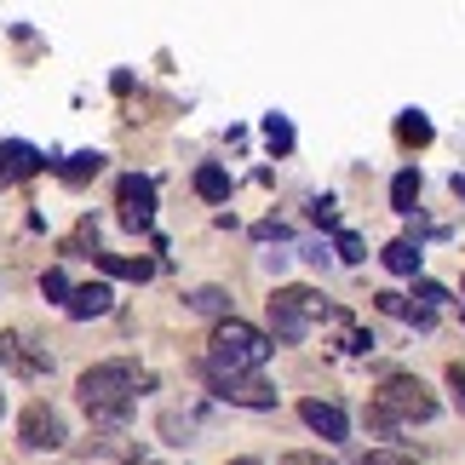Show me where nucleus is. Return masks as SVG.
<instances>
[{"mask_svg":"<svg viewBox=\"0 0 465 465\" xmlns=\"http://www.w3.org/2000/svg\"><path fill=\"white\" fill-rule=\"evenodd\" d=\"M138 385H155L150 373H138V362H127V356H121V362H93L75 380V397H81V408L86 414H93V425H121L133 414V397H138Z\"/></svg>","mask_w":465,"mask_h":465,"instance_id":"nucleus-1","label":"nucleus"},{"mask_svg":"<svg viewBox=\"0 0 465 465\" xmlns=\"http://www.w3.org/2000/svg\"><path fill=\"white\" fill-rule=\"evenodd\" d=\"M271 351H276L271 333H259L253 322H242V316H224V322H213L207 362H202V368H219V373H259L264 362H271Z\"/></svg>","mask_w":465,"mask_h":465,"instance_id":"nucleus-2","label":"nucleus"},{"mask_svg":"<svg viewBox=\"0 0 465 465\" xmlns=\"http://www.w3.org/2000/svg\"><path fill=\"white\" fill-rule=\"evenodd\" d=\"M264 305H271V339H282V345H299L322 316H333L316 288H276Z\"/></svg>","mask_w":465,"mask_h":465,"instance_id":"nucleus-3","label":"nucleus"},{"mask_svg":"<svg viewBox=\"0 0 465 465\" xmlns=\"http://www.w3.org/2000/svg\"><path fill=\"white\" fill-rule=\"evenodd\" d=\"M373 408H380L391 425H425V420H437V397L425 391L420 373H391V380L373 391Z\"/></svg>","mask_w":465,"mask_h":465,"instance_id":"nucleus-4","label":"nucleus"},{"mask_svg":"<svg viewBox=\"0 0 465 465\" xmlns=\"http://www.w3.org/2000/svg\"><path fill=\"white\" fill-rule=\"evenodd\" d=\"M17 442H24L29 454H52V449L69 442V425H64V414L52 402H29L24 414H17Z\"/></svg>","mask_w":465,"mask_h":465,"instance_id":"nucleus-5","label":"nucleus"},{"mask_svg":"<svg viewBox=\"0 0 465 465\" xmlns=\"http://www.w3.org/2000/svg\"><path fill=\"white\" fill-rule=\"evenodd\" d=\"M213 397L236 402V408H253V414H264V408H276V385H264L259 373H219V368H202Z\"/></svg>","mask_w":465,"mask_h":465,"instance_id":"nucleus-6","label":"nucleus"},{"mask_svg":"<svg viewBox=\"0 0 465 465\" xmlns=\"http://www.w3.org/2000/svg\"><path fill=\"white\" fill-rule=\"evenodd\" d=\"M115 207H121V224L127 230H150L155 224V184L144 173H127L115 184Z\"/></svg>","mask_w":465,"mask_h":465,"instance_id":"nucleus-7","label":"nucleus"},{"mask_svg":"<svg viewBox=\"0 0 465 465\" xmlns=\"http://www.w3.org/2000/svg\"><path fill=\"white\" fill-rule=\"evenodd\" d=\"M299 420H305L322 442H345V437H351V420H345V408H339V402L305 397V402H299Z\"/></svg>","mask_w":465,"mask_h":465,"instance_id":"nucleus-8","label":"nucleus"},{"mask_svg":"<svg viewBox=\"0 0 465 465\" xmlns=\"http://www.w3.org/2000/svg\"><path fill=\"white\" fill-rule=\"evenodd\" d=\"M0 368L24 373V380H41V373H52V356L46 351H29L24 333H0Z\"/></svg>","mask_w":465,"mask_h":465,"instance_id":"nucleus-9","label":"nucleus"},{"mask_svg":"<svg viewBox=\"0 0 465 465\" xmlns=\"http://www.w3.org/2000/svg\"><path fill=\"white\" fill-rule=\"evenodd\" d=\"M46 173V155L24 144V138H12V144H0V184H17V178H35Z\"/></svg>","mask_w":465,"mask_h":465,"instance_id":"nucleus-10","label":"nucleus"},{"mask_svg":"<svg viewBox=\"0 0 465 465\" xmlns=\"http://www.w3.org/2000/svg\"><path fill=\"white\" fill-rule=\"evenodd\" d=\"M110 288H104V282H81V288H69V316H75V322H93V316H104V311H110Z\"/></svg>","mask_w":465,"mask_h":465,"instance_id":"nucleus-11","label":"nucleus"},{"mask_svg":"<svg viewBox=\"0 0 465 465\" xmlns=\"http://www.w3.org/2000/svg\"><path fill=\"white\" fill-rule=\"evenodd\" d=\"M380 259H385V271H391V276H420V259H425V253H420V242H414V236H397Z\"/></svg>","mask_w":465,"mask_h":465,"instance_id":"nucleus-12","label":"nucleus"},{"mask_svg":"<svg viewBox=\"0 0 465 465\" xmlns=\"http://www.w3.org/2000/svg\"><path fill=\"white\" fill-rule=\"evenodd\" d=\"M98 271H104V276H121V282H150V276H155V259H127V253H98Z\"/></svg>","mask_w":465,"mask_h":465,"instance_id":"nucleus-13","label":"nucleus"},{"mask_svg":"<svg viewBox=\"0 0 465 465\" xmlns=\"http://www.w3.org/2000/svg\"><path fill=\"white\" fill-rule=\"evenodd\" d=\"M397 144L425 150V144H431V121H425L420 110H402V115H397Z\"/></svg>","mask_w":465,"mask_h":465,"instance_id":"nucleus-14","label":"nucleus"},{"mask_svg":"<svg viewBox=\"0 0 465 465\" xmlns=\"http://www.w3.org/2000/svg\"><path fill=\"white\" fill-rule=\"evenodd\" d=\"M414 202H420V173L402 167L397 178H391V207H397V213H414Z\"/></svg>","mask_w":465,"mask_h":465,"instance_id":"nucleus-15","label":"nucleus"},{"mask_svg":"<svg viewBox=\"0 0 465 465\" xmlns=\"http://www.w3.org/2000/svg\"><path fill=\"white\" fill-rule=\"evenodd\" d=\"M184 305H190V311H202V316H219V322H224V316H230V293H224V288H195V293H184Z\"/></svg>","mask_w":465,"mask_h":465,"instance_id":"nucleus-16","label":"nucleus"},{"mask_svg":"<svg viewBox=\"0 0 465 465\" xmlns=\"http://www.w3.org/2000/svg\"><path fill=\"white\" fill-rule=\"evenodd\" d=\"M98 167H104V155L98 150H81V155H69L58 173H64V184H86V178H98Z\"/></svg>","mask_w":465,"mask_h":465,"instance_id":"nucleus-17","label":"nucleus"},{"mask_svg":"<svg viewBox=\"0 0 465 465\" xmlns=\"http://www.w3.org/2000/svg\"><path fill=\"white\" fill-rule=\"evenodd\" d=\"M195 195H202V202H224V195H230V173L224 167H202V173H195Z\"/></svg>","mask_w":465,"mask_h":465,"instance_id":"nucleus-18","label":"nucleus"},{"mask_svg":"<svg viewBox=\"0 0 465 465\" xmlns=\"http://www.w3.org/2000/svg\"><path fill=\"white\" fill-rule=\"evenodd\" d=\"M64 253H69V259H75V253L98 259V224H93V219H81V224H75V236L64 242Z\"/></svg>","mask_w":465,"mask_h":465,"instance_id":"nucleus-19","label":"nucleus"},{"mask_svg":"<svg viewBox=\"0 0 465 465\" xmlns=\"http://www.w3.org/2000/svg\"><path fill=\"white\" fill-rule=\"evenodd\" d=\"M264 144H271L276 155H288V150H293V127H288L282 115H264Z\"/></svg>","mask_w":465,"mask_h":465,"instance_id":"nucleus-20","label":"nucleus"},{"mask_svg":"<svg viewBox=\"0 0 465 465\" xmlns=\"http://www.w3.org/2000/svg\"><path fill=\"white\" fill-rule=\"evenodd\" d=\"M333 253L345 259V264H362L368 247H362V236H356V230H339V236H333Z\"/></svg>","mask_w":465,"mask_h":465,"instance_id":"nucleus-21","label":"nucleus"},{"mask_svg":"<svg viewBox=\"0 0 465 465\" xmlns=\"http://www.w3.org/2000/svg\"><path fill=\"white\" fill-rule=\"evenodd\" d=\"M41 293L52 299V305H69V276H64V271H46V276H41Z\"/></svg>","mask_w":465,"mask_h":465,"instance_id":"nucleus-22","label":"nucleus"},{"mask_svg":"<svg viewBox=\"0 0 465 465\" xmlns=\"http://www.w3.org/2000/svg\"><path fill=\"white\" fill-rule=\"evenodd\" d=\"M311 219H316L322 230H333V236H339V207L328 202V195H322V202H311Z\"/></svg>","mask_w":465,"mask_h":465,"instance_id":"nucleus-23","label":"nucleus"},{"mask_svg":"<svg viewBox=\"0 0 465 465\" xmlns=\"http://www.w3.org/2000/svg\"><path fill=\"white\" fill-rule=\"evenodd\" d=\"M362 465H420V460H408V454H397V449H368Z\"/></svg>","mask_w":465,"mask_h":465,"instance_id":"nucleus-24","label":"nucleus"},{"mask_svg":"<svg viewBox=\"0 0 465 465\" xmlns=\"http://www.w3.org/2000/svg\"><path fill=\"white\" fill-rule=\"evenodd\" d=\"M414 299H420V311H431V305H442L449 293H442L437 282H414Z\"/></svg>","mask_w":465,"mask_h":465,"instance_id":"nucleus-25","label":"nucleus"},{"mask_svg":"<svg viewBox=\"0 0 465 465\" xmlns=\"http://www.w3.org/2000/svg\"><path fill=\"white\" fill-rule=\"evenodd\" d=\"M362 420H368V431H380V437H391V431H397V425H391V420H385L373 402H368V414H362Z\"/></svg>","mask_w":465,"mask_h":465,"instance_id":"nucleus-26","label":"nucleus"},{"mask_svg":"<svg viewBox=\"0 0 465 465\" xmlns=\"http://www.w3.org/2000/svg\"><path fill=\"white\" fill-rule=\"evenodd\" d=\"M449 385H454V402H460V414H465V368L449 362Z\"/></svg>","mask_w":465,"mask_h":465,"instance_id":"nucleus-27","label":"nucleus"},{"mask_svg":"<svg viewBox=\"0 0 465 465\" xmlns=\"http://www.w3.org/2000/svg\"><path fill=\"white\" fill-rule=\"evenodd\" d=\"M282 465H333V460H322L311 449H293V454H282Z\"/></svg>","mask_w":465,"mask_h":465,"instance_id":"nucleus-28","label":"nucleus"},{"mask_svg":"<svg viewBox=\"0 0 465 465\" xmlns=\"http://www.w3.org/2000/svg\"><path fill=\"white\" fill-rule=\"evenodd\" d=\"M230 465H259V460H230Z\"/></svg>","mask_w":465,"mask_h":465,"instance_id":"nucleus-29","label":"nucleus"},{"mask_svg":"<svg viewBox=\"0 0 465 465\" xmlns=\"http://www.w3.org/2000/svg\"><path fill=\"white\" fill-rule=\"evenodd\" d=\"M133 465H155V460H133Z\"/></svg>","mask_w":465,"mask_h":465,"instance_id":"nucleus-30","label":"nucleus"},{"mask_svg":"<svg viewBox=\"0 0 465 465\" xmlns=\"http://www.w3.org/2000/svg\"><path fill=\"white\" fill-rule=\"evenodd\" d=\"M0 414H6V397H0Z\"/></svg>","mask_w":465,"mask_h":465,"instance_id":"nucleus-31","label":"nucleus"},{"mask_svg":"<svg viewBox=\"0 0 465 465\" xmlns=\"http://www.w3.org/2000/svg\"><path fill=\"white\" fill-rule=\"evenodd\" d=\"M460 288H465V282H460Z\"/></svg>","mask_w":465,"mask_h":465,"instance_id":"nucleus-32","label":"nucleus"}]
</instances>
